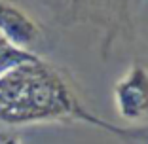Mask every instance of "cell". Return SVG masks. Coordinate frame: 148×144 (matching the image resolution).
<instances>
[{
	"mask_svg": "<svg viewBox=\"0 0 148 144\" xmlns=\"http://www.w3.org/2000/svg\"><path fill=\"white\" fill-rule=\"evenodd\" d=\"M38 59L34 51H29V49H21L17 46L6 42L4 38H0V78L6 76L8 72H12L13 68L25 65V63H31Z\"/></svg>",
	"mask_w": 148,
	"mask_h": 144,
	"instance_id": "cell-5",
	"label": "cell"
},
{
	"mask_svg": "<svg viewBox=\"0 0 148 144\" xmlns=\"http://www.w3.org/2000/svg\"><path fill=\"white\" fill-rule=\"evenodd\" d=\"M129 0H72L70 21L86 19L95 25H103L106 40H112L120 27L127 21Z\"/></svg>",
	"mask_w": 148,
	"mask_h": 144,
	"instance_id": "cell-3",
	"label": "cell"
},
{
	"mask_svg": "<svg viewBox=\"0 0 148 144\" xmlns=\"http://www.w3.org/2000/svg\"><path fill=\"white\" fill-rule=\"evenodd\" d=\"M0 38L31 51V48L42 38V29L12 0H0Z\"/></svg>",
	"mask_w": 148,
	"mask_h": 144,
	"instance_id": "cell-4",
	"label": "cell"
},
{
	"mask_svg": "<svg viewBox=\"0 0 148 144\" xmlns=\"http://www.w3.org/2000/svg\"><path fill=\"white\" fill-rule=\"evenodd\" d=\"M114 106L123 121L148 119V66L133 63L114 85Z\"/></svg>",
	"mask_w": 148,
	"mask_h": 144,
	"instance_id": "cell-2",
	"label": "cell"
},
{
	"mask_svg": "<svg viewBox=\"0 0 148 144\" xmlns=\"http://www.w3.org/2000/svg\"><path fill=\"white\" fill-rule=\"evenodd\" d=\"M51 6L59 13H65L66 21H70V10H72V0H51Z\"/></svg>",
	"mask_w": 148,
	"mask_h": 144,
	"instance_id": "cell-6",
	"label": "cell"
},
{
	"mask_svg": "<svg viewBox=\"0 0 148 144\" xmlns=\"http://www.w3.org/2000/svg\"><path fill=\"white\" fill-rule=\"evenodd\" d=\"M49 121L89 123L129 140L146 136L144 131L122 129L93 116L82 104L66 76L40 57L0 78V123L29 125Z\"/></svg>",
	"mask_w": 148,
	"mask_h": 144,
	"instance_id": "cell-1",
	"label": "cell"
},
{
	"mask_svg": "<svg viewBox=\"0 0 148 144\" xmlns=\"http://www.w3.org/2000/svg\"><path fill=\"white\" fill-rule=\"evenodd\" d=\"M0 144H23L17 133L12 131H2L0 133Z\"/></svg>",
	"mask_w": 148,
	"mask_h": 144,
	"instance_id": "cell-7",
	"label": "cell"
}]
</instances>
